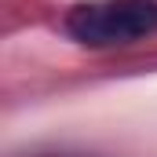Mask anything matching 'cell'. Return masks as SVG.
Segmentation results:
<instances>
[{"instance_id": "obj_1", "label": "cell", "mask_w": 157, "mask_h": 157, "mask_svg": "<svg viewBox=\"0 0 157 157\" xmlns=\"http://www.w3.org/2000/svg\"><path fill=\"white\" fill-rule=\"evenodd\" d=\"M62 26L84 48H128L157 37V0H88L66 11Z\"/></svg>"}]
</instances>
